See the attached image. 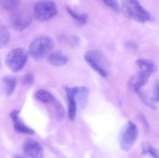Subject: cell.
I'll return each mask as SVG.
<instances>
[{"instance_id":"1","label":"cell","mask_w":159,"mask_h":158,"mask_svg":"<svg viewBox=\"0 0 159 158\" xmlns=\"http://www.w3.org/2000/svg\"><path fill=\"white\" fill-rule=\"evenodd\" d=\"M122 9L125 15L130 19L140 23H145L152 19L150 13L147 11L138 1H124L122 3Z\"/></svg>"},{"instance_id":"2","label":"cell","mask_w":159,"mask_h":158,"mask_svg":"<svg viewBox=\"0 0 159 158\" xmlns=\"http://www.w3.org/2000/svg\"><path fill=\"white\" fill-rule=\"evenodd\" d=\"M55 42L52 38L42 35L32 42L29 47V54L34 60H40L52 51Z\"/></svg>"},{"instance_id":"3","label":"cell","mask_w":159,"mask_h":158,"mask_svg":"<svg viewBox=\"0 0 159 158\" xmlns=\"http://www.w3.org/2000/svg\"><path fill=\"white\" fill-rule=\"evenodd\" d=\"M29 55V53L23 48L13 49L7 56L6 65L12 72H19L26 65Z\"/></svg>"},{"instance_id":"4","label":"cell","mask_w":159,"mask_h":158,"mask_svg":"<svg viewBox=\"0 0 159 158\" xmlns=\"http://www.w3.org/2000/svg\"><path fill=\"white\" fill-rule=\"evenodd\" d=\"M57 5L54 1H39L34 6V15L39 21L49 20L57 15Z\"/></svg>"},{"instance_id":"5","label":"cell","mask_w":159,"mask_h":158,"mask_svg":"<svg viewBox=\"0 0 159 158\" xmlns=\"http://www.w3.org/2000/svg\"><path fill=\"white\" fill-rule=\"evenodd\" d=\"M138 135V130L136 125L132 122H128L120 135V145L121 149L126 152L129 151L136 142Z\"/></svg>"},{"instance_id":"6","label":"cell","mask_w":159,"mask_h":158,"mask_svg":"<svg viewBox=\"0 0 159 158\" xmlns=\"http://www.w3.org/2000/svg\"><path fill=\"white\" fill-rule=\"evenodd\" d=\"M84 58L92 68L103 78L108 76L106 59L102 53L96 50L88 51L84 55Z\"/></svg>"},{"instance_id":"7","label":"cell","mask_w":159,"mask_h":158,"mask_svg":"<svg viewBox=\"0 0 159 158\" xmlns=\"http://www.w3.org/2000/svg\"><path fill=\"white\" fill-rule=\"evenodd\" d=\"M32 22L29 14L24 12L15 13L11 17L10 25L15 30L21 31L27 28Z\"/></svg>"},{"instance_id":"8","label":"cell","mask_w":159,"mask_h":158,"mask_svg":"<svg viewBox=\"0 0 159 158\" xmlns=\"http://www.w3.org/2000/svg\"><path fill=\"white\" fill-rule=\"evenodd\" d=\"M23 151L26 156L32 158H42L43 149L36 141L31 139L26 140L23 146Z\"/></svg>"},{"instance_id":"9","label":"cell","mask_w":159,"mask_h":158,"mask_svg":"<svg viewBox=\"0 0 159 158\" xmlns=\"http://www.w3.org/2000/svg\"><path fill=\"white\" fill-rule=\"evenodd\" d=\"M151 75L144 71L139 70L129 81V85L131 90L137 92L146 84Z\"/></svg>"},{"instance_id":"10","label":"cell","mask_w":159,"mask_h":158,"mask_svg":"<svg viewBox=\"0 0 159 158\" xmlns=\"http://www.w3.org/2000/svg\"><path fill=\"white\" fill-rule=\"evenodd\" d=\"M69 99V116L71 121L74 120L77 110V104L75 100V96L78 90L77 87H65L64 88Z\"/></svg>"},{"instance_id":"11","label":"cell","mask_w":159,"mask_h":158,"mask_svg":"<svg viewBox=\"0 0 159 158\" xmlns=\"http://www.w3.org/2000/svg\"><path fill=\"white\" fill-rule=\"evenodd\" d=\"M19 111L17 110H13L10 113V117L14 122V129L16 131L20 133L25 134L33 135L34 131L26 125L20 121L19 119Z\"/></svg>"},{"instance_id":"12","label":"cell","mask_w":159,"mask_h":158,"mask_svg":"<svg viewBox=\"0 0 159 158\" xmlns=\"http://www.w3.org/2000/svg\"><path fill=\"white\" fill-rule=\"evenodd\" d=\"M68 58L61 52L56 51L51 53L48 57V61L50 65L55 66H61L67 64Z\"/></svg>"},{"instance_id":"13","label":"cell","mask_w":159,"mask_h":158,"mask_svg":"<svg viewBox=\"0 0 159 158\" xmlns=\"http://www.w3.org/2000/svg\"><path fill=\"white\" fill-rule=\"evenodd\" d=\"M136 65L139 68V70L144 71L151 75L157 70V66L154 62L149 59H138Z\"/></svg>"},{"instance_id":"14","label":"cell","mask_w":159,"mask_h":158,"mask_svg":"<svg viewBox=\"0 0 159 158\" xmlns=\"http://www.w3.org/2000/svg\"><path fill=\"white\" fill-rule=\"evenodd\" d=\"M4 86L5 92L7 96L11 95L15 91L16 86V79L11 75H7L2 78Z\"/></svg>"},{"instance_id":"15","label":"cell","mask_w":159,"mask_h":158,"mask_svg":"<svg viewBox=\"0 0 159 158\" xmlns=\"http://www.w3.org/2000/svg\"><path fill=\"white\" fill-rule=\"evenodd\" d=\"M89 94V90L85 86H78V90L75 96L77 105L83 108L87 104V100Z\"/></svg>"},{"instance_id":"16","label":"cell","mask_w":159,"mask_h":158,"mask_svg":"<svg viewBox=\"0 0 159 158\" xmlns=\"http://www.w3.org/2000/svg\"><path fill=\"white\" fill-rule=\"evenodd\" d=\"M35 97L39 101L44 103H53L57 99L54 96L45 90H40L35 94Z\"/></svg>"},{"instance_id":"17","label":"cell","mask_w":159,"mask_h":158,"mask_svg":"<svg viewBox=\"0 0 159 158\" xmlns=\"http://www.w3.org/2000/svg\"><path fill=\"white\" fill-rule=\"evenodd\" d=\"M65 8H66V11L70 14V15L78 23L81 25H84L86 24L88 18L87 14H79L77 12H75L69 6H66Z\"/></svg>"},{"instance_id":"18","label":"cell","mask_w":159,"mask_h":158,"mask_svg":"<svg viewBox=\"0 0 159 158\" xmlns=\"http://www.w3.org/2000/svg\"><path fill=\"white\" fill-rule=\"evenodd\" d=\"M10 38V33L6 26H0V49L4 48L8 43Z\"/></svg>"},{"instance_id":"19","label":"cell","mask_w":159,"mask_h":158,"mask_svg":"<svg viewBox=\"0 0 159 158\" xmlns=\"http://www.w3.org/2000/svg\"><path fill=\"white\" fill-rule=\"evenodd\" d=\"M137 94L142 101L148 106L149 107L153 109L157 108V106L155 104V99L151 98L146 93L142 91V90L137 92Z\"/></svg>"},{"instance_id":"20","label":"cell","mask_w":159,"mask_h":158,"mask_svg":"<svg viewBox=\"0 0 159 158\" xmlns=\"http://www.w3.org/2000/svg\"><path fill=\"white\" fill-rule=\"evenodd\" d=\"M2 7L7 11H14L19 7L20 2L19 1L3 0L0 2Z\"/></svg>"},{"instance_id":"21","label":"cell","mask_w":159,"mask_h":158,"mask_svg":"<svg viewBox=\"0 0 159 158\" xmlns=\"http://www.w3.org/2000/svg\"><path fill=\"white\" fill-rule=\"evenodd\" d=\"M142 153L144 155L148 154L153 158H159L157 150L152 145L148 143H144L143 145Z\"/></svg>"},{"instance_id":"22","label":"cell","mask_w":159,"mask_h":158,"mask_svg":"<svg viewBox=\"0 0 159 158\" xmlns=\"http://www.w3.org/2000/svg\"><path fill=\"white\" fill-rule=\"evenodd\" d=\"M54 105H55V109L56 111V117H57V119L59 121L61 120L64 117V109L62 106L61 104L59 102L56 100L54 103Z\"/></svg>"},{"instance_id":"23","label":"cell","mask_w":159,"mask_h":158,"mask_svg":"<svg viewBox=\"0 0 159 158\" xmlns=\"http://www.w3.org/2000/svg\"><path fill=\"white\" fill-rule=\"evenodd\" d=\"M104 3L107 6L110 7L115 12L118 13L120 11V6L118 2L116 1H104Z\"/></svg>"},{"instance_id":"24","label":"cell","mask_w":159,"mask_h":158,"mask_svg":"<svg viewBox=\"0 0 159 158\" xmlns=\"http://www.w3.org/2000/svg\"><path fill=\"white\" fill-rule=\"evenodd\" d=\"M34 82V77L33 74L28 73L25 74L22 78V83L26 85H30L33 84Z\"/></svg>"},{"instance_id":"25","label":"cell","mask_w":159,"mask_h":158,"mask_svg":"<svg viewBox=\"0 0 159 158\" xmlns=\"http://www.w3.org/2000/svg\"><path fill=\"white\" fill-rule=\"evenodd\" d=\"M63 39H65V41L70 45H74L78 44L80 42V39L77 36L71 35L69 36H64Z\"/></svg>"},{"instance_id":"26","label":"cell","mask_w":159,"mask_h":158,"mask_svg":"<svg viewBox=\"0 0 159 158\" xmlns=\"http://www.w3.org/2000/svg\"><path fill=\"white\" fill-rule=\"evenodd\" d=\"M153 92H154V99L159 103V79L157 80L155 82Z\"/></svg>"},{"instance_id":"27","label":"cell","mask_w":159,"mask_h":158,"mask_svg":"<svg viewBox=\"0 0 159 158\" xmlns=\"http://www.w3.org/2000/svg\"><path fill=\"white\" fill-rule=\"evenodd\" d=\"M140 119H141V120L142 121V122H143L144 126V128H145L146 130L148 131H149V127L146 118L144 116H142V115L140 116Z\"/></svg>"},{"instance_id":"28","label":"cell","mask_w":159,"mask_h":158,"mask_svg":"<svg viewBox=\"0 0 159 158\" xmlns=\"http://www.w3.org/2000/svg\"><path fill=\"white\" fill-rule=\"evenodd\" d=\"M127 45L128 48L133 49V50L136 49L137 48V44L135 43L132 42H129L127 44Z\"/></svg>"},{"instance_id":"29","label":"cell","mask_w":159,"mask_h":158,"mask_svg":"<svg viewBox=\"0 0 159 158\" xmlns=\"http://www.w3.org/2000/svg\"><path fill=\"white\" fill-rule=\"evenodd\" d=\"M14 158H26L20 156H15V157H14Z\"/></svg>"}]
</instances>
